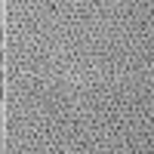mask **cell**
I'll use <instances>...</instances> for the list:
<instances>
[{
    "mask_svg": "<svg viewBox=\"0 0 154 154\" xmlns=\"http://www.w3.org/2000/svg\"><path fill=\"white\" fill-rule=\"evenodd\" d=\"M0 65H3V49H0Z\"/></svg>",
    "mask_w": 154,
    "mask_h": 154,
    "instance_id": "2",
    "label": "cell"
},
{
    "mask_svg": "<svg viewBox=\"0 0 154 154\" xmlns=\"http://www.w3.org/2000/svg\"><path fill=\"white\" fill-rule=\"evenodd\" d=\"M0 102H3V83H0Z\"/></svg>",
    "mask_w": 154,
    "mask_h": 154,
    "instance_id": "1",
    "label": "cell"
},
{
    "mask_svg": "<svg viewBox=\"0 0 154 154\" xmlns=\"http://www.w3.org/2000/svg\"><path fill=\"white\" fill-rule=\"evenodd\" d=\"M0 40H3V31H0Z\"/></svg>",
    "mask_w": 154,
    "mask_h": 154,
    "instance_id": "3",
    "label": "cell"
}]
</instances>
